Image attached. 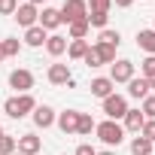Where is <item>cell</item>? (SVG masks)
Instances as JSON below:
<instances>
[{"mask_svg": "<svg viewBox=\"0 0 155 155\" xmlns=\"http://www.w3.org/2000/svg\"><path fill=\"white\" fill-rule=\"evenodd\" d=\"M146 82H149V88H155V76H152V79H146Z\"/></svg>", "mask_w": 155, "mask_h": 155, "instance_id": "38", "label": "cell"}, {"mask_svg": "<svg viewBox=\"0 0 155 155\" xmlns=\"http://www.w3.org/2000/svg\"><path fill=\"white\" fill-rule=\"evenodd\" d=\"M97 43H104V46H116V49H119L122 34H119V31H113V28H104V31H101V37H97Z\"/></svg>", "mask_w": 155, "mask_h": 155, "instance_id": "23", "label": "cell"}, {"mask_svg": "<svg viewBox=\"0 0 155 155\" xmlns=\"http://www.w3.org/2000/svg\"><path fill=\"white\" fill-rule=\"evenodd\" d=\"M149 94H152V88H149V82L143 79V76H140V79L134 76V79L128 82V97H134V101H143V97H149Z\"/></svg>", "mask_w": 155, "mask_h": 155, "instance_id": "15", "label": "cell"}, {"mask_svg": "<svg viewBox=\"0 0 155 155\" xmlns=\"http://www.w3.org/2000/svg\"><path fill=\"white\" fill-rule=\"evenodd\" d=\"M116 91V85H113V79H110V76H94V79H91V94L94 97H110Z\"/></svg>", "mask_w": 155, "mask_h": 155, "instance_id": "13", "label": "cell"}, {"mask_svg": "<svg viewBox=\"0 0 155 155\" xmlns=\"http://www.w3.org/2000/svg\"><path fill=\"white\" fill-rule=\"evenodd\" d=\"M97 155H116V152H113V149H101Z\"/></svg>", "mask_w": 155, "mask_h": 155, "instance_id": "36", "label": "cell"}, {"mask_svg": "<svg viewBox=\"0 0 155 155\" xmlns=\"http://www.w3.org/2000/svg\"><path fill=\"white\" fill-rule=\"evenodd\" d=\"M73 155H97V149L91 146V143H79V146H76V152Z\"/></svg>", "mask_w": 155, "mask_h": 155, "instance_id": "34", "label": "cell"}, {"mask_svg": "<svg viewBox=\"0 0 155 155\" xmlns=\"http://www.w3.org/2000/svg\"><path fill=\"white\" fill-rule=\"evenodd\" d=\"M3 58H6V55H3V43H0V61H3Z\"/></svg>", "mask_w": 155, "mask_h": 155, "instance_id": "39", "label": "cell"}, {"mask_svg": "<svg viewBox=\"0 0 155 155\" xmlns=\"http://www.w3.org/2000/svg\"><path fill=\"white\" fill-rule=\"evenodd\" d=\"M28 3H31V6H40V3H46V0H28Z\"/></svg>", "mask_w": 155, "mask_h": 155, "instance_id": "37", "label": "cell"}, {"mask_svg": "<svg viewBox=\"0 0 155 155\" xmlns=\"http://www.w3.org/2000/svg\"><path fill=\"white\" fill-rule=\"evenodd\" d=\"M15 143H18L15 152H21V155H40V149H43V140L37 134H21Z\"/></svg>", "mask_w": 155, "mask_h": 155, "instance_id": "11", "label": "cell"}, {"mask_svg": "<svg viewBox=\"0 0 155 155\" xmlns=\"http://www.w3.org/2000/svg\"><path fill=\"white\" fill-rule=\"evenodd\" d=\"M12 155H21V152H12Z\"/></svg>", "mask_w": 155, "mask_h": 155, "instance_id": "40", "label": "cell"}, {"mask_svg": "<svg viewBox=\"0 0 155 155\" xmlns=\"http://www.w3.org/2000/svg\"><path fill=\"white\" fill-rule=\"evenodd\" d=\"M46 79L52 85H73V73H70V64H49V73Z\"/></svg>", "mask_w": 155, "mask_h": 155, "instance_id": "7", "label": "cell"}, {"mask_svg": "<svg viewBox=\"0 0 155 155\" xmlns=\"http://www.w3.org/2000/svg\"><path fill=\"white\" fill-rule=\"evenodd\" d=\"M67 43H70L67 37H61V34H49V37H46V52H49L52 58H61V55L67 52Z\"/></svg>", "mask_w": 155, "mask_h": 155, "instance_id": "14", "label": "cell"}, {"mask_svg": "<svg viewBox=\"0 0 155 155\" xmlns=\"http://www.w3.org/2000/svg\"><path fill=\"white\" fill-rule=\"evenodd\" d=\"M110 79H113V85L131 82V79H134V61H128V58L113 61V64H110Z\"/></svg>", "mask_w": 155, "mask_h": 155, "instance_id": "5", "label": "cell"}, {"mask_svg": "<svg viewBox=\"0 0 155 155\" xmlns=\"http://www.w3.org/2000/svg\"><path fill=\"white\" fill-rule=\"evenodd\" d=\"M152 31H155V28H152Z\"/></svg>", "mask_w": 155, "mask_h": 155, "instance_id": "42", "label": "cell"}, {"mask_svg": "<svg viewBox=\"0 0 155 155\" xmlns=\"http://www.w3.org/2000/svg\"><path fill=\"white\" fill-rule=\"evenodd\" d=\"M140 137H146L149 143H155V119H146L143 128H140Z\"/></svg>", "mask_w": 155, "mask_h": 155, "instance_id": "31", "label": "cell"}, {"mask_svg": "<svg viewBox=\"0 0 155 155\" xmlns=\"http://www.w3.org/2000/svg\"><path fill=\"white\" fill-rule=\"evenodd\" d=\"M140 113H143L146 119H155V94L143 97V107H140Z\"/></svg>", "mask_w": 155, "mask_h": 155, "instance_id": "32", "label": "cell"}, {"mask_svg": "<svg viewBox=\"0 0 155 155\" xmlns=\"http://www.w3.org/2000/svg\"><path fill=\"white\" fill-rule=\"evenodd\" d=\"M0 43H3V55H6V58H15V55L21 52V43H18L15 37H6V40H0Z\"/></svg>", "mask_w": 155, "mask_h": 155, "instance_id": "25", "label": "cell"}, {"mask_svg": "<svg viewBox=\"0 0 155 155\" xmlns=\"http://www.w3.org/2000/svg\"><path fill=\"white\" fill-rule=\"evenodd\" d=\"M152 146H155V143H149V140L140 137V134L131 140V152H134V155H152Z\"/></svg>", "mask_w": 155, "mask_h": 155, "instance_id": "21", "label": "cell"}, {"mask_svg": "<svg viewBox=\"0 0 155 155\" xmlns=\"http://www.w3.org/2000/svg\"><path fill=\"white\" fill-rule=\"evenodd\" d=\"M88 18H79V21H70L67 25V40H85L88 37Z\"/></svg>", "mask_w": 155, "mask_h": 155, "instance_id": "19", "label": "cell"}, {"mask_svg": "<svg viewBox=\"0 0 155 155\" xmlns=\"http://www.w3.org/2000/svg\"><path fill=\"white\" fill-rule=\"evenodd\" d=\"M113 3H116V6H119V9H128V6H131V3H134V0H113Z\"/></svg>", "mask_w": 155, "mask_h": 155, "instance_id": "35", "label": "cell"}, {"mask_svg": "<svg viewBox=\"0 0 155 155\" xmlns=\"http://www.w3.org/2000/svg\"><path fill=\"white\" fill-rule=\"evenodd\" d=\"M31 119H34V125H37V128H43V131H46V128H52V125H55V119H58V116H55V110H52L49 104H37V107H34V113H31Z\"/></svg>", "mask_w": 155, "mask_h": 155, "instance_id": "8", "label": "cell"}, {"mask_svg": "<svg viewBox=\"0 0 155 155\" xmlns=\"http://www.w3.org/2000/svg\"><path fill=\"white\" fill-rule=\"evenodd\" d=\"M137 46L146 52V55H155V31H137Z\"/></svg>", "mask_w": 155, "mask_h": 155, "instance_id": "20", "label": "cell"}, {"mask_svg": "<svg viewBox=\"0 0 155 155\" xmlns=\"http://www.w3.org/2000/svg\"><path fill=\"white\" fill-rule=\"evenodd\" d=\"M37 25H40L46 34H49V31H55V28H61V25H64V21H61V9H55V6H46V9L40 12V21H37Z\"/></svg>", "mask_w": 155, "mask_h": 155, "instance_id": "10", "label": "cell"}, {"mask_svg": "<svg viewBox=\"0 0 155 155\" xmlns=\"http://www.w3.org/2000/svg\"><path fill=\"white\" fill-rule=\"evenodd\" d=\"M94 46H97L104 64H113V61H116V46H104V43H94Z\"/></svg>", "mask_w": 155, "mask_h": 155, "instance_id": "27", "label": "cell"}, {"mask_svg": "<svg viewBox=\"0 0 155 155\" xmlns=\"http://www.w3.org/2000/svg\"><path fill=\"white\" fill-rule=\"evenodd\" d=\"M0 134H3V128H0Z\"/></svg>", "mask_w": 155, "mask_h": 155, "instance_id": "41", "label": "cell"}, {"mask_svg": "<svg viewBox=\"0 0 155 155\" xmlns=\"http://www.w3.org/2000/svg\"><path fill=\"white\" fill-rule=\"evenodd\" d=\"M55 125H58L64 134H76V125H79V110H64V113H58Z\"/></svg>", "mask_w": 155, "mask_h": 155, "instance_id": "12", "label": "cell"}, {"mask_svg": "<svg viewBox=\"0 0 155 155\" xmlns=\"http://www.w3.org/2000/svg\"><path fill=\"white\" fill-rule=\"evenodd\" d=\"M94 134L101 137V143L110 149V146H119L122 140H125V128L119 125V122H113V119H107V122H101V125H94Z\"/></svg>", "mask_w": 155, "mask_h": 155, "instance_id": "2", "label": "cell"}, {"mask_svg": "<svg viewBox=\"0 0 155 155\" xmlns=\"http://www.w3.org/2000/svg\"><path fill=\"white\" fill-rule=\"evenodd\" d=\"M88 15V3L85 0H64L61 3V21L70 25V21H79Z\"/></svg>", "mask_w": 155, "mask_h": 155, "instance_id": "4", "label": "cell"}, {"mask_svg": "<svg viewBox=\"0 0 155 155\" xmlns=\"http://www.w3.org/2000/svg\"><path fill=\"white\" fill-rule=\"evenodd\" d=\"M12 18L28 31V28H34V25L40 21V9H37V6H31V3H21V6L15 9V15H12Z\"/></svg>", "mask_w": 155, "mask_h": 155, "instance_id": "9", "label": "cell"}, {"mask_svg": "<svg viewBox=\"0 0 155 155\" xmlns=\"http://www.w3.org/2000/svg\"><path fill=\"white\" fill-rule=\"evenodd\" d=\"M82 61H85V64H88L91 70H94V67H104V61H101V52H97V46H91V49L85 52V58H82Z\"/></svg>", "mask_w": 155, "mask_h": 155, "instance_id": "28", "label": "cell"}, {"mask_svg": "<svg viewBox=\"0 0 155 155\" xmlns=\"http://www.w3.org/2000/svg\"><path fill=\"white\" fill-rule=\"evenodd\" d=\"M131 107H128V97L125 94H110V97H104V116L107 119H113V122H119V119H125V113H128Z\"/></svg>", "mask_w": 155, "mask_h": 155, "instance_id": "3", "label": "cell"}, {"mask_svg": "<svg viewBox=\"0 0 155 155\" xmlns=\"http://www.w3.org/2000/svg\"><path fill=\"white\" fill-rule=\"evenodd\" d=\"M34 107H37V97L34 94H15V97H9L3 104V113L9 119H25V116L34 113Z\"/></svg>", "mask_w": 155, "mask_h": 155, "instance_id": "1", "label": "cell"}, {"mask_svg": "<svg viewBox=\"0 0 155 155\" xmlns=\"http://www.w3.org/2000/svg\"><path fill=\"white\" fill-rule=\"evenodd\" d=\"M18 0H0V15H15Z\"/></svg>", "mask_w": 155, "mask_h": 155, "instance_id": "33", "label": "cell"}, {"mask_svg": "<svg viewBox=\"0 0 155 155\" xmlns=\"http://www.w3.org/2000/svg\"><path fill=\"white\" fill-rule=\"evenodd\" d=\"M88 3V12H110L113 0H85Z\"/></svg>", "mask_w": 155, "mask_h": 155, "instance_id": "30", "label": "cell"}, {"mask_svg": "<svg viewBox=\"0 0 155 155\" xmlns=\"http://www.w3.org/2000/svg\"><path fill=\"white\" fill-rule=\"evenodd\" d=\"M15 149H18V143L12 134H0V155H12Z\"/></svg>", "mask_w": 155, "mask_h": 155, "instance_id": "24", "label": "cell"}, {"mask_svg": "<svg viewBox=\"0 0 155 155\" xmlns=\"http://www.w3.org/2000/svg\"><path fill=\"white\" fill-rule=\"evenodd\" d=\"M140 70H143V79H152V76H155V55H146L143 64H140Z\"/></svg>", "mask_w": 155, "mask_h": 155, "instance_id": "29", "label": "cell"}, {"mask_svg": "<svg viewBox=\"0 0 155 155\" xmlns=\"http://www.w3.org/2000/svg\"><path fill=\"white\" fill-rule=\"evenodd\" d=\"M9 88H15L18 94H31V88H34V73H31L28 67L12 70V73H9Z\"/></svg>", "mask_w": 155, "mask_h": 155, "instance_id": "6", "label": "cell"}, {"mask_svg": "<svg viewBox=\"0 0 155 155\" xmlns=\"http://www.w3.org/2000/svg\"><path fill=\"white\" fill-rule=\"evenodd\" d=\"M85 18H88V28H101V31H104L107 21H110V12H88Z\"/></svg>", "mask_w": 155, "mask_h": 155, "instance_id": "26", "label": "cell"}, {"mask_svg": "<svg viewBox=\"0 0 155 155\" xmlns=\"http://www.w3.org/2000/svg\"><path fill=\"white\" fill-rule=\"evenodd\" d=\"M46 37H49V34H46L40 25H34V28H28V31H25V43H28L31 49H40V46H46Z\"/></svg>", "mask_w": 155, "mask_h": 155, "instance_id": "17", "label": "cell"}, {"mask_svg": "<svg viewBox=\"0 0 155 155\" xmlns=\"http://www.w3.org/2000/svg\"><path fill=\"white\" fill-rule=\"evenodd\" d=\"M143 122H146V116H143L140 110H128V113H125V119H122V128H125V131H134V134H140Z\"/></svg>", "mask_w": 155, "mask_h": 155, "instance_id": "16", "label": "cell"}, {"mask_svg": "<svg viewBox=\"0 0 155 155\" xmlns=\"http://www.w3.org/2000/svg\"><path fill=\"white\" fill-rule=\"evenodd\" d=\"M88 49H91L88 40H70V43H67V58H70V61H82Z\"/></svg>", "mask_w": 155, "mask_h": 155, "instance_id": "18", "label": "cell"}, {"mask_svg": "<svg viewBox=\"0 0 155 155\" xmlns=\"http://www.w3.org/2000/svg\"><path fill=\"white\" fill-rule=\"evenodd\" d=\"M94 125H97V122H94L88 113H79V125H76V134H79V137H88V134L94 131Z\"/></svg>", "mask_w": 155, "mask_h": 155, "instance_id": "22", "label": "cell"}]
</instances>
